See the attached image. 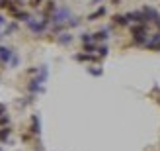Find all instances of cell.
Masks as SVG:
<instances>
[{
    "mask_svg": "<svg viewBox=\"0 0 160 151\" xmlns=\"http://www.w3.org/2000/svg\"><path fill=\"white\" fill-rule=\"evenodd\" d=\"M66 16H71V14H68V10H61L59 14H55V22H64V18H66Z\"/></svg>",
    "mask_w": 160,
    "mask_h": 151,
    "instance_id": "obj_1",
    "label": "cell"
},
{
    "mask_svg": "<svg viewBox=\"0 0 160 151\" xmlns=\"http://www.w3.org/2000/svg\"><path fill=\"white\" fill-rule=\"evenodd\" d=\"M0 57H2V61H8L10 59V55H12V51H10V49H0Z\"/></svg>",
    "mask_w": 160,
    "mask_h": 151,
    "instance_id": "obj_2",
    "label": "cell"
},
{
    "mask_svg": "<svg viewBox=\"0 0 160 151\" xmlns=\"http://www.w3.org/2000/svg\"><path fill=\"white\" fill-rule=\"evenodd\" d=\"M113 22H115V24H121V26H125V24H127V18H123V16H115V18H113Z\"/></svg>",
    "mask_w": 160,
    "mask_h": 151,
    "instance_id": "obj_3",
    "label": "cell"
},
{
    "mask_svg": "<svg viewBox=\"0 0 160 151\" xmlns=\"http://www.w3.org/2000/svg\"><path fill=\"white\" fill-rule=\"evenodd\" d=\"M8 135H10V130H8V128H6V130H2V131H0V141L8 139Z\"/></svg>",
    "mask_w": 160,
    "mask_h": 151,
    "instance_id": "obj_4",
    "label": "cell"
},
{
    "mask_svg": "<svg viewBox=\"0 0 160 151\" xmlns=\"http://www.w3.org/2000/svg\"><path fill=\"white\" fill-rule=\"evenodd\" d=\"M71 40H72V37L68 35V33H63V37H59V41H61V43H68Z\"/></svg>",
    "mask_w": 160,
    "mask_h": 151,
    "instance_id": "obj_5",
    "label": "cell"
},
{
    "mask_svg": "<svg viewBox=\"0 0 160 151\" xmlns=\"http://www.w3.org/2000/svg\"><path fill=\"white\" fill-rule=\"evenodd\" d=\"M96 37H98V40H106V37H108V32H98Z\"/></svg>",
    "mask_w": 160,
    "mask_h": 151,
    "instance_id": "obj_6",
    "label": "cell"
},
{
    "mask_svg": "<svg viewBox=\"0 0 160 151\" xmlns=\"http://www.w3.org/2000/svg\"><path fill=\"white\" fill-rule=\"evenodd\" d=\"M90 73H92V75H102V71H100V69H90Z\"/></svg>",
    "mask_w": 160,
    "mask_h": 151,
    "instance_id": "obj_7",
    "label": "cell"
},
{
    "mask_svg": "<svg viewBox=\"0 0 160 151\" xmlns=\"http://www.w3.org/2000/svg\"><path fill=\"white\" fill-rule=\"evenodd\" d=\"M90 40H92V35H88V33H84L82 35V41H90Z\"/></svg>",
    "mask_w": 160,
    "mask_h": 151,
    "instance_id": "obj_8",
    "label": "cell"
},
{
    "mask_svg": "<svg viewBox=\"0 0 160 151\" xmlns=\"http://www.w3.org/2000/svg\"><path fill=\"white\" fill-rule=\"evenodd\" d=\"M98 51L102 53V55H106V53H108V47H100V49H98Z\"/></svg>",
    "mask_w": 160,
    "mask_h": 151,
    "instance_id": "obj_9",
    "label": "cell"
},
{
    "mask_svg": "<svg viewBox=\"0 0 160 151\" xmlns=\"http://www.w3.org/2000/svg\"><path fill=\"white\" fill-rule=\"evenodd\" d=\"M31 2H33V6H37V4L41 2V0H31Z\"/></svg>",
    "mask_w": 160,
    "mask_h": 151,
    "instance_id": "obj_10",
    "label": "cell"
},
{
    "mask_svg": "<svg viewBox=\"0 0 160 151\" xmlns=\"http://www.w3.org/2000/svg\"><path fill=\"white\" fill-rule=\"evenodd\" d=\"M2 112H4V106H2V104H0V114H2Z\"/></svg>",
    "mask_w": 160,
    "mask_h": 151,
    "instance_id": "obj_11",
    "label": "cell"
},
{
    "mask_svg": "<svg viewBox=\"0 0 160 151\" xmlns=\"http://www.w3.org/2000/svg\"><path fill=\"white\" fill-rule=\"evenodd\" d=\"M94 2H98V0H94Z\"/></svg>",
    "mask_w": 160,
    "mask_h": 151,
    "instance_id": "obj_12",
    "label": "cell"
}]
</instances>
